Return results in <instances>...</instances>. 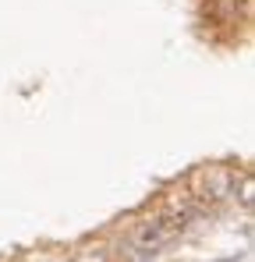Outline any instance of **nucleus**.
<instances>
[{
    "label": "nucleus",
    "instance_id": "1",
    "mask_svg": "<svg viewBox=\"0 0 255 262\" xmlns=\"http://www.w3.org/2000/svg\"><path fill=\"white\" fill-rule=\"evenodd\" d=\"M202 206H220V202H227V199H234V191H238V174L234 170H227V167H202L199 174L192 177V188H188Z\"/></svg>",
    "mask_w": 255,
    "mask_h": 262
},
{
    "label": "nucleus",
    "instance_id": "2",
    "mask_svg": "<svg viewBox=\"0 0 255 262\" xmlns=\"http://www.w3.org/2000/svg\"><path fill=\"white\" fill-rule=\"evenodd\" d=\"M117 259V245H110V241H82L71 255H68V262H114Z\"/></svg>",
    "mask_w": 255,
    "mask_h": 262
},
{
    "label": "nucleus",
    "instance_id": "3",
    "mask_svg": "<svg viewBox=\"0 0 255 262\" xmlns=\"http://www.w3.org/2000/svg\"><path fill=\"white\" fill-rule=\"evenodd\" d=\"M241 202L252 206V177H241Z\"/></svg>",
    "mask_w": 255,
    "mask_h": 262
}]
</instances>
